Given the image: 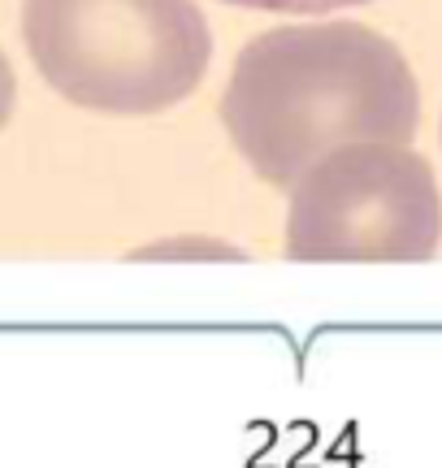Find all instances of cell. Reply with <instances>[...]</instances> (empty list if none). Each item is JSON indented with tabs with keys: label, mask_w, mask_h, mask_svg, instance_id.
<instances>
[{
	"label": "cell",
	"mask_w": 442,
	"mask_h": 468,
	"mask_svg": "<svg viewBox=\"0 0 442 468\" xmlns=\"http://www.w3.org/2000/svg\"><path fill=\"white\" fill-rule=\"evenodd\" d=\"M226 126L260 178L287 186L342 139H408L416 83L360 22L282 27L238 57Z\"/></svg>",
	"instance_id": "obj_1"
},
{
	"label": "cell",
	"mask_w": 442,
	"mask_h": 468,
	"mask_svg": "<svg viewBox=\"0 0 442 468\" xmlns=\"http://www.w3.org/2000/svg\"><path fill=\"white\" fill-rule=\"evenodd\" d=\"M22 35L44 79L100 113L170 109L213 52L195 0H26Z\"/></svg>",
	"instance_id": "obj_2"
},
{
	"label": "cell",
	"mask_w": 442,
	"mask_h": 468,
	"mask_svg": "<svg viewBox=\"0 0 442 468\" xmlns=\"http://www.w3.org/2000/svg\"><path fill=\"white\" fill-rule=\"evenodd\" d=\"M438 191L408 148L356 144L304 169L290 213V256L421 261L438 243Z\"/></svg>",
	"instance_id": "obj_3"
},
{
	"label": "cell",
	"mask_w": 442,
	"mask_h": 468,
	"mask_svg": "<svg viewBox=\"0 0 442 468\" xmlns=\"http://www.w3.org/2000/svg\"><path fill=\"white\" fill-rule=\"evenodd\" d=\"M238 9H260V14H334V9H352V5H369V0H226Z\"/></svg>",
	"instance_id": "obj_4"
},
{
	"label": "cell",
	"mask_w": 442,
	"mask_h": 468,
	"mask_svg": "<svg viewBox=\"0 0 442 468\" xmlns=\"http://www.w3.org/2000/svg\"><path fill=\"white\" fill-rule=\"evenodd\" d=\"M9 104H14V74H9L5 57H0V122L9 117Z\"/></svg>",
	"instance_id": "obj_5"
}]
</instances>
